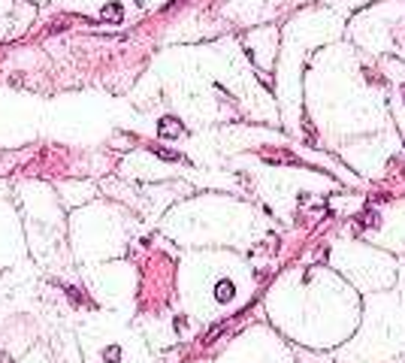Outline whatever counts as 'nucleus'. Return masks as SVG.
<instances>
[{
	"label": "nucleus",
	"instance_id": "7",
	"mask_svg": "<svg viewBox=\"0 0 405 363\" xmlns=\"http://www.w3.org/2000/svg\"><path fill=\"white\" fill-rule=\"evenodd\" d=\"M227 330H230V321H221V324H215L212 330H209V333L203 336V342H206V345H212V342H215L221 333H227Z\"/></svg>",
	"mask_w": 405,
	"mask_h": 363
},
{
	"label": "nucleus",
	"instance_id": "3",
	"mask_svg": "<svg viewBox=\"0 0 405 363\" xmlns=\"http://www.w3.org/2000/svg\"><path fill=\"white\" fill-rule=\"evenodd\" d=\"M148 151H151V154H157V158H161V161H169V164H172V161H185L179 151H172V148H164V145H157V143H151V145H148Z\"/></svg>",
	"mask_w": 405,
	"mask_h": 363
},
{
	"label": "nucleus",
	"instance_id": "6",
	"mask_svg": "<svg viewBox=\"0 0 405 363\" xmlns=\"http://www.w3.org/2000/svg\"><path fill=\"white\" fill-rule=\"evenodd\" d=\"M76 19H73V15H61V19H55V22H48L46 24V37H51V33H58V30H64L67 24H73Z\"/></svg>",
	"mask_w": 405,
	"mask_h": 363
},
{
	"label": "nucleus",
	"instance_id": "5",
	"mask_svg": "<svg viewBox=\"0 0 405 363\" xmlns=\"http://www.w3.org/2000/svg\"><path fill=\"white\" fill-rule=\"evenodd\" d=\"M103 19H106V22H121V19H124V6L112 0V3L103 6Z\"/></svg>",
	"mask_w": 405,
	"mask_h": 363
},
{
	"label": "nucleus",
	"instance_id": "4",
	"mask_svg": "<svg viewBox=\"0 0 405 363\" xmlns=\"http://www.w3.org/2000/svg\"><path fill=\"white\" fill-rule=\"evenodd\" d=\"M263 154H266V158H263L266 164H296V158H293V154H287V151H272V148H266Z\"/></svg>",
	"mask_w": 405,
	"mask_h": 363
},
{
	"label": "nucleus",
	"instance_id": "1",
	"mask_svg": "<svg viewBox=\"0 0 405 363\" xmlns=\"http://www.w3.org/2000/svg\"><path fill=\"white\" fill-rule=\"evenodd\" d=\"M157 133H161L164 140H179V136L185 133V124L175 115H164L161 121H157Z\"/></svg>",
	"mask_w": 405,
	"mask_h": 363
},
{
	"label": "nucleus",
	"instance_id": "2",
	"mask_svg": "<svg viewBox=\"0 0 405 363\" xmlns=\"http://www.w3.org/2000/svg\"><path fill=\"white\" fill-rule=\"evenodd\" d=\"M357 224L363 230H378V224H381V218H378V212L372 209V206H366V209L357 215Z\"/></svg>",
	"mask_w": 405,
	"mask_h": 363
},
{
	"label": "nucleus",
	"instance_id": "9",
	"mask_svg": "<svg viewBox=\"0 0 405 363\" xmlns=\"http://www.w3.org/2000/svg\"><path fill=\"white\" fill-rule=\"evenodd\" d=\"M106 360H109V363H118V348H106Z\"/></svg>",
	"mask_w": 405,
	"mask_h": 363
},
{
	"label": "nucleus",
	"instance_id": "8",
	"mask_svg": "<svg viewBox=\"0 0 405 363\" xmlns=\"http://www.w3.org/2000/svg\"><path fill=\"white\" fill-rule=\"evenodd\" d=\"M215 297H218L221 303H227V300L233 297V285H230V282H218V288H215Z\"/></svg>",
	"mask_w": 405,
	"mask_h": 363
}]
</instances>
